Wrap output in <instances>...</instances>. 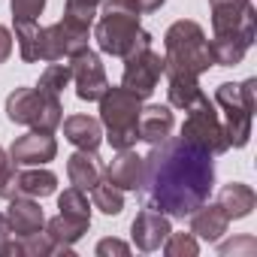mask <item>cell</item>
I'll use <instances>...</instances> for the list:
<instances>
[{
	"instance_id": "cell-29",
	"label": "cell",
	"mask_w": 257,
	"mask_h": 257,
	"mask_svg": "<svg viewBox=\"0 0 257 257\" xmlns=\"http://www.w3.org/2000/svg\"><path fill=\"white\" fill-rule=\"evenodd\" d=\"M161 248L167 257H197L200 254V242L194 233H170Z\"/></svg>"
},
{
	"instance_id": "cell-17",
	"label": "cell",
	"mask_w": 257,
	"mask_h": 257,
	"mask_svg": "<svg viewBox=\"0 0 257 257\" xmlns=\"http://www.w3.org/2000/svg\"><path fill=\"white\" fill-rule=\"evenodd\" d=\"M188 218H191V233H194L197 239H203V242H218V239L227 233V227H230L227 212H224L218 203H209V200H206L197 212H191Z\"/></svg>"
},
{
	"instance_id": "cell-38",
	"label": "cell",
	"mask_w": 257,
	"mask_h": 257,
	"mask_svg": "<svg viewBox=\"0 0 257 257\" xmlns=\"http://www.w3.org/2000/svg\"><path fill=\"white\" fill-rule=\"evenodd\" d=\"M131 4H137V10L140 13H158L167 0H131Z\"/></svg>"
},
{
	"instance_id": "cell-1",
	"label": "cell",
	"mask_w": 257,
	"mask_h": 257,
	"mask_svg": "<svg viewBox=\"0 0 257 257\" xmlns=\"http://www.w3.org/2000/svg\"><path fill=\"white\" fill-rule=\"evenodd\" d=\"M212 188L215 158L182 137H167L143 158V182L137 191L146 209L167 218H188L212 197Z\"/></svg>"
},
{
	"instance_id": "cell-20",
	"label": "cell",
	"mask_w": 257,
	"mask_h": 257,
	"mask_svg": "<svg viewBox=\"0 0 257 257\" xmlns=\"http://www.w3.org/2000/svg\"><path fill=\"white\" fill-rule=\"evenodd\" d=\"M164 76H167V94H170V106L176 109H191L200 97H203V88H200V76L194 73H185V70H170L164 67Z\"/></svg>"
},
{
	"instance_id": "cell-32",
	"label": "cell",
	"mask_w": 257,
	"mask_h": 257,
	"mask_svg": "<svg viewBox=\"0 0 257 257\" xmlns=\"http://www.w3.org/2000/svg\"><path fill=\"white\" fill-rule=\"evenodd\" d=\"M49 0H10L13 7V22H37L43 16Z\"/></svg>"
},
{
	"instance_id": "cell-34",
	"label": "cell",
	"mask_w": 257,
	"mask_h": 257,
	"mask_svg": "<svg viewBox=\"0 0 257 257\" xmlns=\"http://www.w3.org/2000/svg\"><path fill=\"white\" fill-rule=\"evenodd\" d=\"M254 251H257V242H254L251 236H239V239H233V242H221V245H218V254H221V257H239V254L251 257Z\"/></svg>"
},
{
	"instance_id": "cell-21",
	"label": "cell",
	"mask_w": 257,
	"mask_h": 257,
	"mask_svg": "<svg viewBox=\"0 0 257 257\" xmlns=\"http://www.w3.org/2000/svg\"><path fill=\"white\" fill-rule=\"evenodd\" d=\"M58 191V176L43 170V167H31V170H19L16 173V185H13V197H52Z\"/></svg>"
},
{
	"instance_id": "cell-11",
	"label": "cell",
	"mask_w": 257,
	"mask_h": 257,
	"mask_svg": "<svg viewBox=\"0 0 257 257\" xmlns=\"http://www.w3.org/2000/svg\"><path fill=\"white\" fill-rule=\"evenodd\" d=\"M70 73H73V82H76V94L79 100H88V103H97L103 97V91L109 88V79H106V70H103V61L97 52L91 49H82L70 58Z\"/></svg>"
},
{
	"instance_id": "cell-4",
	"label": "cell",
	"mask_w": 257,
	"mask_h": 257,
	"mask_svg": "<svg viewBox=\"0 0 257 257\" xmlns=\"http://www.w3.org/2000/svg\"><path fill=\"white\" fill-rule=\"evenodd\" d=\"M164 67L185 70L194 76H203L209 67H215L206 31L197 22L182 19V22L167 28V34H164Z\"/></svg>"
},
{
	"instance_id": "cell-18",
	"label": "cell",
	"mask_w": 257,
	"mask_h": 257,
	"mask_svg": "<svg viewBox=\"0 0 257 257\" xmlns=\"http://www.w3.org/2000/svg\"><path fill=\"white\" fill-rule=\"evenodd\" d=\"M64 124V137L70 146L82 149V152H97L103 143V124L91 115H70L61 121Z\"/></svg>"
},
{
	"instance_id": "cell-26",
	"label": "cell",
	"mask_w": 257,
	"mask_h": 257,
	"mask_svg": "<svg viewBox=\"0 0 257 257\" xmlns=\"http://www.w3.org/2000/svg\"><path fill=\"white\" fill-rule=\"evenodd\" d=\"M73 82V73H70V64H58V61H52L46 70H43V76H40V91L43 94H52V97H61L64 94V88Z\"/></svg>"
},
{
	"instance_id": "cell-15",
	"label": "cell",
	"mask_w": 257,
	"mask_h": 257,
	"mask_svg": "<svg viewBox=\"0 0 257 257\" xmlns=\"http://www.w3.org/2000/svg\"><path fill=\"white\" fill-rule=\"evenodd\" d=\"M103 176L121 191H137L143 182V158L134 149H124L103 167Z\"/></svg>"
},
{
	"instance_id": "cell-33",
	"label": "cell",
	"mask_w": 257,
	"mask_h": 257,
	"mask_svg": "<svg viewBox=\"0 0 257 257\" xmlns=\"http://www.w3.org/2000/svg\"><path fill=\"white\" fill-rule=\"evenodd\" d=\"M16 173H19V167L10 161V152H4V146H0V200H13Z\"/></svg>"
},
{
	"instance_id": "cell-36",
	"label": "cell",
	"mask_w": 257,
	"mask_h": 257,
	"mask_svg": "<svg viewBox=\"0 0 257 257\" xmlns=\"http://www.w3.org/2000/svg\"><path fill=\"white\" fill-rule=\"evenodd\" d=\"M10 55H13V34L0 25V64H7Z\"/></svg>"
},
{
	"instance_id": "cell-19",
	"label": "cell",
	"mask_w": 257,
	"mask_h": 257,
	"mask_svg": "<svg viewBox=\"0 0 257 257\" xmlns=\"http://www.w3.org/2000/svg\"><path fill=\"white\" fill-rule=\"evenodd\" d=\"M7 218H10V227H13L16 236H31V233L46 227V215H43V209L34 197H13L10 209H7Z\"/></svg>"
},
{
	"instance_id": "cell-16",
	"label": "cell",
	"mask_w": 257,
	"mask_h": 257,
	"mask_svg": "<svg viewBox=\"0 0 257 257\" xmlns=\"http://www.w3.org/2000/svg\"><path fill=\"white\" fill-rule=\"evenodd\" d=\"M137 127H140V140H143V143L158 146V143H164V140L173 134V127H176L173 109H170V106H161V103H155V106H143Z\"/></svg>"
},
{
	"instance_id": "cell-13",
	"label": "cell",
	"mask_w": 257,
	"mask_h": 257,
	"mask_svg": "<svg viewBox=\"0 0 257 257\" xmlns=\"http://www.w3.org/2000/svg\"><path fill=\"white\" fill-rule=\"evenodd\" d=\"M170 233H173L170 218L161 215V212H155V209H143L134 218V224H131V239H134V245L140 251H158L167 242Z\"/></svg>"
},
{
	"instance_id": "cell-5",
	"label": "cell",
	"mask_w": 257,
	"mask_h": 257,
	"mask_svg": "<svg viewBox=\"0 0 257 257\" xmlns=\"http://www.w3.org/2000/svg\"><path fill=\"white\" fill-rule=\"evenodd\" d=\"M257 79H245L239 85L224 82L215 91V103L224 112V134L230 149H245L251 140V124H254V109H257Z\"/></svg>"
},
{
	"instance_id": "cell-3",
	"label": "cell",
	"mask_w": 257,
	"mask_h": 257,
	"mask_svg": "<svg viewBox=\"0 0 257 257\" xmlns=\"http://www.w3.org/2000/svg\"><path fill=\"white\" fill-rule=\"evenodd\" d=\"M100 103V124L106 127V137L109 146L115 152H124V149H134L140 143V112H143V100L137 94H131L127 88H106L103 97L97 100Z\"/></svg>"
},
{
	"instance_id": "cell-22",
	"label": "cell",
	"mask_w": 257,
	"mask_h": 257,
	"mask_svg": "<svg viewBox=\"0 0 257 257\" xmlns=\"http://www.w3.org/2000/svg\"><path fill=\"white\" fill-rule=\"evenodd\" d=\"M67 176H70V185L79 188V191H91L100 179H103V164L97 158V152H76L67 158Z\"/></svg>"
},
{
	"instance_id": "cell-8",
	"label": "cell",
	"mask_w": 257,
	"mask_h": 257,
	"mask_svg": "<svg viewBox=\"0 0 257 257\" xmlns=\"http://www.w3.org/2000/svg\"><path fill=\"white\" fill-rule=\"evenodd\" d=\"M91 40V28L61 19L49 28H40V43H37V58L40 61H70L76 52L88 49Z\"/></svg>"
},
{
	"instance_id": "cell-27",
	"label": "cell",
	"mask_w": 257,
	"mask_h": 257,
	"mask_svg": "<svg viewBox=\"0 0 257 257\" xmlns=\"http://www.w3.org/2000/svg\"><path fill=\"white\" fill-rule=\"evenodd\" d=\"M16 43L25 64H37V43H40V25L37 22H16Z\"/></svg>"
},
{
	"instance_id": "cell-35",
	"label": "cell",
	"mask_w": 257,
	"mask_h": 257,
	"mask_svg": "<svg viewBox=\"0 0 257 257\" xmlns=\"http://www.w3.org/2000/svg\"><path fill=\"white\" fill-rule=\"evenodd\" d=\"M94 251H97V257H127L131 254V245L121 242V239H100Z\"/></svg>"
},
{
	"instance_id": "cell-7",
	"label": "cell",
	"mask_w": 257,
	"mask_h": 257,
	"mask_svg": "<svg viewBox=\"0 0 257 257\" xmlns=\"http://www.w3.org/2000/svg\"><path fill=\"white\" fill-rule=\"evenodd\" d=\"M179 137L188 140V143H194V146H200L212 158H218V155H224L230 149L227 146V134H224V121H221V115L215 112V103L206 94L188 109V118L182 124V134Z\"/></svg>"
},
{
	"instance_id": "cell-14",
	"label": "cell",
	"mask_w": 257,
	"mask_h": 257,
	"mask_svg": "<svg viewBox=\"0 0 257 257\" xmlns=\"http://www.w3.org/2000/svg\"><path fill=\"white\" fill-rule=\"evenodd\" d=\"M91 221H79V218H70V215H55L46 221V236L52 239V254H64V257H73V245L88 233Z\"/></svg>"
},
{
	"instance_id": "cell-24",
	"label": "cell",
	"mask_w": 257,
	"mask_h": 257,
	"mask_svg": "<svg viewBox=\"0 0 257 257\" xmlns=\"http://www.w3.org/2000/svg\"><path fill=\"white\" fill-rule=\"evenodd\" d=\"M209 49H212V61L218 67H236V64H242V58L251 46L242 37H212Z\"/></svg>"
},
{
	"instance_id": "cell-31",
	"label": "cell",
	"mask_w": 257,
	"mask_h": 257,
	"mask_svg": "<svg viewBox=\"0 0 257 257\" xmlns=\"http://www.w3.org/2000/svg\"><path fill=\"white\" fill-rule=\"evenodd\" d=\"M19 245H22V257H49L52 254V239L46 236V230H37L31 236H19Z\"/></svg>"
},
{
	"instance_id": "cell-2",
	"label": "cell",
	"mask_w": 257,
	"mask_h": 257,
	"mask_svg": "<svg viewBox=\"0 0 257 257\" xmlns=\"http://www.w3.org/2000/svg\"><path fill=\"white\" fill-rule=\"evenodd\" d=\"M100 7H103V16L94 28V40L100 52L112 58H127L152 46V34L140 25L143 13L137 10V4H131V0H103Z\"/></svg>"
},
{
	"instance_id": "cell-6",
	"label": "cell",
	"mask_w": 257,
	"mask_h": 257,
	"mask_svg": "<svg viewBox=\"0 0 257 257\" xmlns=\"http://www.w3.org/2000/svg\"><path fill=\"white\" fill-rule=\"evenodd\" d=\"M7 118L40 134H55L64 121V106L61 97L43 94L40 88H16L7 97Z\"/></svg>"
},
{
	"instance_id": "cell-12",
	"label": "cell",
	"mask_w": 257,
	"mask_h": 257,
	"mask_svg": "<svg viewBox=\"0 0 257 257\" xmlns=\"http://www.w3.org/2000/svg\"><path fill=\"white\" fill-rule=\"evenodd\" d=\"M55 155H58V140L52 134H40V131H28L10 149V161L16 167H43V164L55 161Z\"/></svg>"
},
{
	"instance_id": "cell-28",
	"label": "cell",
	"mask_w": 257,
	"mask_h": 257,
	"mask_svg": "<svg viewBox=\"0 0 257 257\" xmlns=\"http://www.w3.org/2000/svg\"><path fill=\"white\" fill-rule=\"evenodd\" d=\"M58 209H61V215H70V218H79V221H91L88 197H85V191H79V188H67V191L58 197Z\"/></svg>"
},
{
	"instance_id": "cell-23",
	"label": "cell",
	"mask_w": 257,
	"mask_h": 257,
	"mask_svg": "<svg viewBox=\"0 0 257 257\" xmlns=\"http://www.w3.org/2000/svg\"><path fill=\"white\" fill-rule=\"evenodd\" d=\"M218 206L227 212L230 221H242L254 212L257 206V194L251 185H242V182H230L218 191Z\"/></svg>"
},
{
	"instance_id": "cell-30",
	"label": "cell",
	"mask_w": 257,
	"mask_h": 257,
	"mask_svg": "<svg viewBox=\"0 0 257 257\" xmlns=\"http://www.w3.org/2000/svg\"><path fill=\"white\" fill-rule=\"evenodd\" d=\"M100 4H103V0H67L64 19L91 28V25H94V16H97V10H100Z\"/></svg>"
},
{
	"instance_id": "cell-25",
	"label": "cell",
	"mask_w": 257,
	"mask_h": 257,
	"mask_svg": "<svg viewBox=\"0 0 257 257\" xmlns=\"http://www.w3.org/2000/svg\"><path fill=\"white\" fill-rule=\"evenodd\" d=\"M91 200H94V209H100L103 215H121L124 209V191L103 179L91 188Z\"/></svg>"
},
{
	"instance_id": "cell-10",
	"label": "cell",
	"mask_w": 257,
	"mask_h": 257,
	"mask_svg": "<svg viewBox=\"0 0 257 257\" xmlns=\"http://www.w3.org/2000/svg\"><path fill=\"white\" fill-rule=\"evenodd\" d=\"M164 76V55H158L152 46L140 49L124 58V73H121V88L137 94L140 100H149Z\"/></svg>"
},
{
	"instance_id": "cell-9",
	"label": "cell",
	"mask_w": 257,
	"mask_h": 257,
	"mask_svg": "<svg viewBox=\"0 0 257 257\" xmlns=\"http://www.w3.org/2000/svg\"><path fill=\"white\" fill-rule=\"evenodd\" d=\"M212 7V34L215 37H242L254 46L257 13L251 0H209Z\"/></svg>"
},
{
	"instance_id": "cell-37",
	"label": "cell",
	"mask_w": 257,
	"mask_h": 257,
	"mask_svg": "<svg viewBox=\"0 0 257 257\" xmlns=\"http://www.w3.org/2000/svg\"><path fill=\"white\" fill-rule=\"evenodd\" d=\"M13 236H16V233H13V227H10V218H7L4 212H0V248H4Z\"/></svg>"
}]
</instances>
